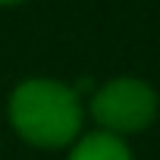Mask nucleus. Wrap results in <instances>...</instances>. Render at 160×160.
Returning <instances> with one entry per match:
<instances>
[{"label":"nucleus","instance_id":"nucleus-2","mask_svg":"<svg viewBox=\"0 0 160 160\" xmlns=\"http://www.w3.org/2000/svg\"><path fill=\"white\" fill-rule=\"evenodd\" d=\"M91 116L94 122L101 126V132H110V135H135V132H144L154 116H157V91L141 82V78H132V75H122V78H113L104 88H98L91 94Z\"/></svg>","mask_w":160,"mask_h":160},{"label":"nucleus","instance_id":"nucleus-3","mask_svg":"<svg viewBox=\"0 0 160 160\" xmlns=\"http://www.w3.org/2000/svg\"><path fill=\"white\" fill-rule=\"evenodd\" d=\"M69 160H132V151L119 135H110V132L98 129V132L82 135L75 141Z\"/></svg>","mask_w":160,"mask_h":160},{"label":"nucleus","instance_id":"nucleus-1","mask_svg":"<svg viewBox=\"0 0 160 160\" xmlns=\"http://www.w3.org/2000/svg\"><path fill=\"white\" fill-rule=\"evenodd\" d=\"M10 126L35 148H66L82 135L85 104L57 78H25L10 94Z\"/></svg>","mask_w":160,"mask_h":160},{"label":"nucleus","instance_id":"nucleus-4","mask_svg":"<svg viewBox=\"0 0 160 160\" xmlns=\"http://www.w3.org/2000/svg\"><path fill=\"white\" fill-rule=\"evenodd\" d=\"M19 3H25V0H0V7H19Z\"/></svg>","mask_w":160,"mask_h":160}]
</instances>
